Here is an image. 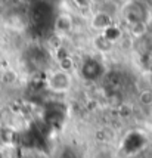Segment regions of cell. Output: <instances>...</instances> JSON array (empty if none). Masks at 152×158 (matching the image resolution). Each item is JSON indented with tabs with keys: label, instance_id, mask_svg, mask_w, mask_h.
Wrapping results in <instances>:
<instances>
[{
	"label": "cell",
	"instance_id": "6da1fadb",
	"mask_svg": "<svg viewBox=\"0 0 152 158\" xmlns=\"http://www.w3.org/2000/svg\"><path fill=\"white\" fill-rule=\"evenodd\" d=\"M46 87L56 95H64L72 87V77L68 71L56 69L49 74L47 80H46Z\"/></svg>",
	"mask_w": 152,
	"mask_h": 158
},
{
	"label": "cell",
	"instance_id": "7a4b0ae2",
	"mask_svg": "<svg viewBox=\"0 0 152 158\" xmlns=\"http://www.w3.org/2000/svg\"><path fill=\"white\" fill-rule=\"evenodd\" d=\"M111 25H114V18H112V15L105 10H97L90 18V28H93L97 34L104 33Z\"/></svg>",
	"mask_w": 152,
	"mask_h": 158
},
{
	"label": "cell",
	"instance_id": "3957f363",
	"mask_svg": "<svg viewBox=\"0 0 152 158\" xmlns=\"http://www.w3.org/2000/svg\"><path fill=\"white\" fill-rule=\"evenodd\" d=\"M72 27H74V21H72V16L69 14H59L55 18V22H53V30H55V34L58 35H67L72 31Z\"/></svg>",
	"mask_w": 152,
	"mask_h": 158
},
{
	"label": "cell",
	"instance_id": "277c9868",
	"mask_svg": "<svg viewBox=\"0 0 152 158\" xmlns=\"http://www.w3.org/2000/svg\"><path fill=\"white\" fill-rule=\"evenodd\" d=\"M93 48L96 49L97 52H101V53H108L112 50L114 48V43L109 41L105 35L102 34H96L93 37Z\"/></svg>",
	"mask_w": 152,
	"mask_h": 158
},
{
	"label": "cell",
	"instance_id": "5b68a950",
	"mask_svg": "<svg viewBox=\"0 0 152 158\" xmlns=\"http://www.w3.org/2000/svg\"><path fill=\"white\" fill-rule=\"evenodd\" d=\"M101 34L105 35V37H106L108 40L112 41V43L115 44V43H117V41L120 40L121 37H123V31H121V30H120V28H118L117 25L114 24V25H111L108 30H105L104 33H101Z\"/></svg>",
	"mask_w": 152,
	"mask_h": 158
},
{
	"label": "cell",
	"instance_id": "8992f818",
	"mask_svg": "<svg viewBox=\"0 0 152 158\" xmlns=\"http://www.w3.org/2000/svg\"><path fill=\"white\" fill-rule=\"evenodd\" d=\"M130 33L136 37H140L146 33V22H138V24H131Z\"/></svg>",
	"mask_w": 152,
	"mask_h": 158
},
{
	"label": "cell",
	"instance_id": "52a82bcc",
	"mask_svg": "<svg viewBox=\"0 0 152 158\" xmlns=\"http://www.w3.org/2000/svg\"><path fill=\"white\" fill-rule=\"evenodd\" d=\"M95 158H117L108 146H102L95 152Z\"/></svg>",
	"mask_w": 152,
	"mask_h": 158
},
{
	"label": "cell",
	"instance_id": "ba28073f",
	"mask_svg": "<svg viewBox=\"0 0 152 158\" xmlns=\"http://www.w3.org/2000/svg\"><path fill=\"white\" fill-rule=\"evenodd\" d=\"M139 102L143 105H152V90H143L139 95Z\"/></svg>",
	"mask_w": 152,
	"mask_h": 158
},
{
	"label": "cell",
	"instance_id": "9c48e42d",
	"mask_svg": "<svg viewBox=\"0 0 152 158\" xmlns=\"http://www.w3.org/2000/svg\"><path fill=\"white\" fill-rule=\"evenodd\" d=\"M72 2L78 9H83V10H86V9H89L92 6V0H72Z\"/></svg>",
	"mask_w": 152,
	"mask_h": 158
},
{
	"label": "cell",
	"instance_id": "30bf717a",
	"mask_svg": "<svg viewBox=\"0 0 152 158\" xmlns=\"http://www.w3.org/2000/svg\"><path fill=\"white\" fill-rule=\"evenodd\" d=\"M21 2H24V3H27V2H31V0H21Z\"/></svg>",
	"mask_w": 152,
	"mask_h": 158
},
{
	"label": "cell",
	"instance_id": "8fae6325",
	"mask_svg": "<svg viewBox=\"0 0 152 158\" xmlns=\"http://www.w3.org/2000/svg\"><path fill=\"white\" fill-rule=\"evenodd\" d=\"M0 158H3V155H2V154H0Z\"/></svg>",
	"mask_w": 152,
	"mask_h": 158
}]
</instances>
